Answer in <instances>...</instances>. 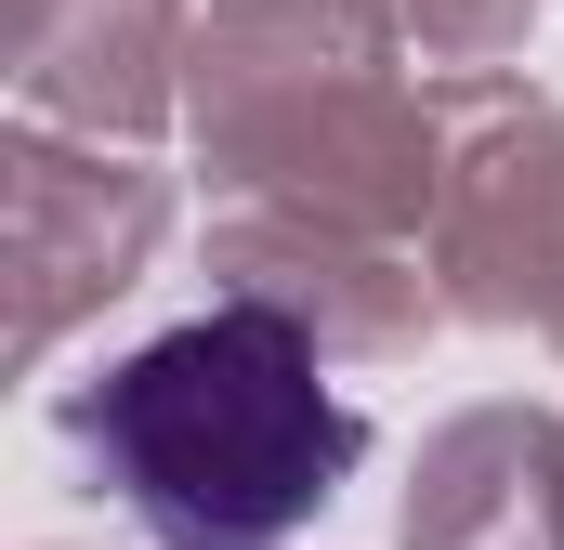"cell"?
Wrapping results in <instances>:
<instances>
[{
	"mask_svg": "<svg viewBox=\"0 0 564 550\" xmlns=\"http://www.w3.org/2000/svg\"><path fill=\"white\" fill-rule=\"evenodd\" d=\"M53 432L158 550H289L368 459V407L263 301H197L119 367L66 381Z\"/></svg>",
	"mask_w": 564,
	"mask_h": 550,
	"instance_id": "6da1fadb",
	"label": "cell"
},
{
	"mask_svg": "<svg viewBox=\"0 0 564 550\" xmlns=\"http://www.w3.org/2000/svg\"><path fill=\"white\" fill-rule=\"evenodd\" d=\"M184 144L224 210H315L355 237H421L446 184V106L408 79L381 0H197Z\"/></svg>",
	"mask_w": 564,
	"mask_h": 550,
	"instance_id": "7a4b0ae2",
	"label": "cell"
},
{
	"mask_svg": "<svg viewBox=\"0 0 564 550\" xmlns=\"http://www.w3.org/2000/svg\"><path fill=\"white\" fill-rule=\"evenodd\" d=\"M446 184L421 275L459 328H564V106L525 79H433Z\"/></svg>",
	"mask_w": 564,
	"mask_h": 550,
	"instance_id": "3957f363",
	"label": "cell"
},
{
	"mask_svg": "<svg viewBox=\"0 0 564 550\" xmlns=\"http://www.w3.org/2000/svg\"><path fill=\"white\" fill-rule=\"evenodd\" d=\"M0 197H13V354L53 367L106 301H132L158 237H171V170H144L132 144H79L13 119L0 144Z\"/></svg>",
	"mask_w": 564,
	"mask_h": 550,
	"instance_id": "277c9868",
	"label": "cell"
},
{
	"mask_svg": "<svg viewBox=\"0 0 564 550\" xmlns=\"http://www.w3.org/2000/svg\"><path fill=\"white\" fill-rule=\"evenodd\" d=\"M210 301H263L328 367H394L446 315L394 237H355V223H315V210H210Z\"/></svg>",
	"mask_w": 564,
	"mask_h": 550,
	"instance_id": "5b68a950",
	"label": "cell"
},
{
	"mask_svg": "<svg viewBox=\"0 0 564 550\" xmlns=\"http://www.w3.org/2000/svg\"><path fill=\"white\" fill-rule=\"evenodd\" d=\"M184 40L197 0H53L40 26H13V92L40 132L144 144L184 119Z\"/></svg>",
	"mask_w": 564,
	"mask_h": 550,
	"instance_id": "8992f818",
	"label": "cell"
},
{
	"mask_svg": "<svg viewBox=\"0 0 564 550\" xmlns=\"http://www.w3.org/2000/svg\"><path fill=\"white\" fill-rule=\"evenodd\" d=\"M394 550H564V419L552 407H459L421 432Z\"/></svg>",
	"mask_w": 564,
	"mask_h": 550,
	"instance_id": "52a82bcc",
	"label": "cell"
},
{
	"mask_svg": "<svg viewBox=\"0 0 564 550\" xmlns=\"http://www.w3.org/2000/svg\"><path fill=\"white\" fill-rule=\"evenodd\" d=\"M381 26L408 40V66H421V79H512V53H525L539 0H381Z\"/></svg>",
	"mask_w": 564,
	"mask_h": 550,
	"instance_id": "ba28073f",
	"label": "cell"
},
{
	"mask_svg": "<svg viewBox=\"0 0 564 550\" xmlns=\"http://www.w3.org/2000/svg\"><path fill=\"white\" fill-rule=\"evenodd\" d=\"M40 13H53V0H13V26H40Z\"/></svg>",
	"mask_w": 564,
	"mask_h": 550,
	"instance_id": "9c48e42d",
	"label": "cell"
},
{
	"mask_svg": "<svg viewBox=\"0 0 564 550\" xmlns=\"http://www.w3.org/2000/svg\"><path fill=\"white\" fill-rule=\"evenodd\" d=\"M552 341H564V328H552Z\"/></svg>",
	"mask_w": 564,
	"mask_h": 550,
	"instance_id": "30bf717a",
	"label": "cell"
}]
</instances>
